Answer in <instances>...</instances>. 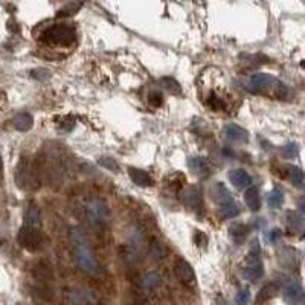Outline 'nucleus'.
<instances>
[{"mask_svg": "<svg viewBox=\"0 0 305 305\" xmlns=\"http://www.w3.org/2000/svg\"><path fill=\"white\" fill-rule=\"evenodd\" d=\"M206 76L208 81H211V86L208 83H205L201 78L198 79V87L201 92V99L203 103L211 109V110H226L228 107V99H226V93H228V87L223 81V73L218 75H212V70H206L203 73Z\"/></svg>", "mask_w": 305, "mask_h": 305, "instance_id": "nucleus-1", "label": "nucleus"}, {"mask_svg": "<svg viewBox=\"0 0 305 305\" xmlns=\"http://www.w3.org/2000/svg\"><path fill=\"white\" fill-rule=\"evenodd\" d=\"M70 241L75 250V259L78 267L86 272L87 275H96L98 273V262L92 253V249L87 243L86 234L81 228H72L70 229Z\"/></svg>", "mask_w": 305, "mask_h": 305, "instance_id": "nucleus-2", "label": "nucleus"}, {"mask_svg": "<svg viewBox=\"0 0 305 305\" xmlns=\"http://www.w3.org/2000/svg\"><path fill=\"white\" fill-rule=\"evenodd\" d=\"M249 89L252 92H259L272 98H284L289 92L287 86L281 83L276 76L269 73H255L249 79Z\"/></svg>", "mask_w": 305, "mask_h": 305, "instance_id": "nucleus-3", "label": "nucleus"}, {"mask_svg": "<svg viewBox=\"0 0 305 305\" xmlns=\"http://www.w3.org/2000/svg\"><path fill=\"white\" fill-rule=\"evenodd\" d=\"M40 40L48 46H70L76 40V32L72 25L55 23L43 29Z\"/></svg>", "mask_w": 305, "mask_h": 305, "instance_id": "nucleus-4", "label": "nucleus"}, {"mask_svg": "<svg viewBox=\"0 0 305 305\" xmlns=\"http://www.w3.org/2000/svg\"><path fill=\"white\" fill-rule=\"evenodd\" d=\"M262 275H264V266L261 261V249H259V243L255 240L250 246L247 256L244 258L243 276L244 279L253 282V281H258Z\"/></svg>", "mask_w": 305, "mask_h": 305, "instance_id": "nucleus-5", "label": "nucleus"}, {"mask_svg": "<svg viewBox=\"0 0 305 305\" xmlns=\"http://www.w3.org/2000/svg\"><path fill=\"white\" fill-rule=\"evenodd\" d=\"M86 217L92 226H104L109 220V206L103 198H92L86 205Z\"/></svg>", "mask_w": 305, "mask_h": 305, "instance_id": "nucleus-6", "label": "nucleus"}, {"mask_svg": "<svg viewBox=\"0 0 305 305\" xmlns=\"http://www.w3.org/2000/svg\"><path fill=\"white\" fill-rule=\"evenodd\" d=\"M15 183L20 189H31L37 186V174L26 157H22L15 168Z\"/></svg>", "mask_w": 305, "mask_h": 305, "instance_id": "nucleus-7", "label": "nucleus"}, {"mask_svg": "<svg viewBox=\"0 0 305 305\" xmlns=\"http://www.w3.org/2000/svg\"><path fill=\"white\" fill-rule=\"evenodd\" d=\"M17 241L18 244L28 250V252H37L42 244H43V240H42V235L37 229L34 228H28V226H23L18 234H17Z\"/></svg>", "mask_w": 305, "mask_h": 305, "instance_id": "nucleus-8", "label": "nucleus"}, {"mask_svg": "<svg viewBox=\"0 0 305 305\" xmlns=\"http://www.w3.org/2000/svg\"><path fill=\"white\" fill-rule=\"evenodd\" d=\"M67 299L72 304L76 305H92L98 301V295L96 292H93L92 289H86V287H73L69 289L66 293Z\"/></svg>", "mask_w": 305, "mask_h": 305, "instance_id": "nucleus-9", "label": "nucleus"}, {"mask_svg": "<svg viewBox=\"0 0 305 305\" xmlns=\"http://www.w3.org/2000/svg\"><path fill=\"white\" fill-rule=\"evenodd\" d=\"M282 298L286 304L301 305L304 302V290L295 281H287L282 287Z\"/></svg>", "mask_w": 305, "mask_h": 305, "instance_id": "nucleus-10", "label": "nucleus"}, {"mask_svg": "<svg viewBox=\"0 0 305 305\" xmlns=\"http://www.w3.org/2000/svg\"><path fill=\"white\" fill-rule=\"evenodd\" d=\"M182 201L192 211H200L203 208V194L201 189L197 186L185 188L182 192Z\"/></svg>", "mask_w": 305, "mask_h": 305, "instance_id": "nucleus-11", "label": "nucleus"}, {"mask_svg": "<svg viewBox=\"0 0 305 305\" xmlns=\"http://www.w3.org/2000/svg\"><path fill=\"white\" fill-rule=\"evenodd\" d=\"M174 273L177 276V279L182 282V284H186V286H191L195 282V273H194V269L192 266L185 261L182 258H179L174 264Z\"/></svg>", "mask_w": 305, "mask_h": 305, "instance_id": "nucleus-12", "label": "nucleus"}, {"mask_svg": "<svg viewBox=\"0 0 305 305\" xmlns=\"http://www.w3.org/2000/svg\"><path fill=\"white\" fill-rule=\"evenodd\" d=\"M212 197H214V201L220 206V209H221V208H226V206H229V205H232V203H235V201H234V197H232V194H231V191H229L223 183H217V185L214 186V189H212Z\"/></svg>", "mask_w": 305, "mask_h": 305, "instance_id": "nucleus-13", "label": "nucleus"}, {"mask_svg": "<svg viewBox=\"0 0 305 305\" xmlns=\"http://www.w3.org/2000/svg\"><path fill=\"white\" fill-rule=\"evenodd\" d=\"M225 134L226 137L234 142V144H246L249 140V133L247 130L237 125V124H229L226 128H225Z\"/></svg>", "mask_w": 305, "mask_h": 305, "instance_id": "nucleus-14", "label": "nucleus"}, {"mask_svg": "<svg viewBox=\"0 0 305 305\" xmlns=\"http://www.w3.org/2000/svg\"><path fill=\"white\" fill-rule=\"evenodd\" d=\"M229 180L237 189H246V188L252 186V177L249 176L247 171H244L241 168L231 170L229 171Z\"/></svg>", "mask_w": 305, "mask_h": 305, "instance_id": "nucleus-15", "label": "nucleus"}, {"mask_svg": "<svg viewBox=\"0 0 305 305\" xmlns=\"http://www.w3.org/2000/svg\"><path fill=\"white\" fill-rule=\"evenodd\" d=\"M160 282H162V273L157 272V270H151V272H147L140 276L139 287L144 289V290H153L157 286H160Z\"/></svg>", "mask_w": 305, "mask_h": 305, "instance_id": "nucleus-16", "label": "nucleus"}, {"mask_svg": "<svg viewBox=\"0 0 305 305\" xmlns=\"http://www.w3.org/2000/svg\"><path fill=\"white\" fill-rule=\"evenodd\" d=\"M42 225V215H40V209L35 205H29L25 209V226L28 228H34L38 229Z\"/></svg>", "mask_w": 305, "mask_h": 305, "instance_id": "nucleus-17", "label": "nucleus"}, {"mask_svg": "<svg viewBox=\"0 0 305 305\" xmlns=\"http://www.w3.org/2000/svg\"><path fill=\"white\" fill-rule=\"evenodd\" d=\"M188 165H189V170L198 177H206L211 173V167H209L208 160L203 157H192V159H189Z\"/></svg>", "mask_w": 305, "mask_h": 305, "instance_id": "nucleus-18", "label": "nucleus"}, {"mask_svg": "<svg viewBox=\"0 0 305 305\" xmlns=\"http://www.w3.org/2000/svg\"><path fill=\"white\" fill-rule=\"evenodd\" d=\"M244 201L252 212H258L261 208V198L256 186H249L244 192Z\"/></svg>", "mask_w": 305, "mask_h": 305, "instance_id": "nucleus-19", "label": "nucleus"}, {"mask_svg": "<svg viewBox=\"0 0 305 305\" xmlns=\"http://www.w3.org/2000/svg\"><path fill=\"white\" fill-rule=\"evenodd\" d=\"M128 174H130V179L133 180V183H136L137 186L148 188V186L153 185L151 176H150L147 171L140 170V168H133V167H131V168H128Z\"/></svg>", "mask_w": 305, "mask_h": 305, "instance_id": "nucleus-20", "label": "nucleus"}, {"mask_svg": "<svg viewBox=\"0 0 305 305\" xmlns=\"http://www.w3.org/2000/svg\"><path fill=\"white\" fill-rule=\"evenodd\" d=\"M12 125H14V128L18 130V131H28V130H31L32 125H34V118H32L31 113L23 112V113H18V115H15V116L12 118Z\"/></svg>", "mask_w": 305, "mask_h": 305, "instance_id": "nucleus-21", "label": "nucleus"}, {"mask_svg": "<svg viewBox=\"0 0 305 305\" xmlns=\"http://www.w3.org/2000/svg\"><path fill=\"white\" fill-rule=\"evenodd\" d=\"M247 234H249V228L246 225H243V223H234L229 228V235H231V238L235 243H243L244 240H246V237H247Z\"/></svg>", "mask_w": 305, "mask_h": 305, "instance_id": "nucleus-22", "label": "nucleus"}, {"mask_svg": "<svg viewBox=\"0 0 305 305\" xmlns=\"http://www.w3.org/2000/svg\"><path fill=\"white\" fill-rule=\"evenodd\" d=\"M286 170H287V176H289L290 182L293 183L296 188L304 189V171H302L301 168L292 167V165L286 167Z\"/></svg>", "mask_w": 305, "mask_h": 305, "instance_id": "nucleus-23", "label": "nucleus"}, {"mask_svg": "<svg viewBox=\"0 0 305 305\" xmlns=\"http://www.w3.org/2000/svg\"><path fill=\"white\" fill-rule=\"evenodd\" d=\"M167 255H168L167 247L160 243L159 240L151 241V244H150V256H151L154 261H162Z\"/></svg>", "mask_w": 305, "mask_h": 305, "instance_id": "nucleus-24", "label": "nucleus"}, {"mask_svg": "<svg viewBox=\"0 0 305 305\" xmlns=\"http://www.w3.org/2000/svg\"><path fill=\"white\" fill-rule=\"evenodd\" d=\"M287 223L290 226L292 231L295 232H302V228H304V218H302V212H289L287 215Z\"/></svg>", "mask_w": 305, "mask_h": 305, "instance_id": "nucleus-25", "label": "nucleus"}, {"mask_svg": "<svg viewBox=\"0 0 305 305\" xmlns=\"http://www.w3.org/2000/svg\"><path fill=\"white\" fill-rule=\"evenodd\" d=\"M269 206L270 208H279L284 201V191L278 186L273 188V191L269 194Z\"/></svg>", "mask_w": 305, "mask_h": 305, "instance_id": "nucleus-26", "label": "nucleus"}, {"mask_svg": "<svg viewBox=\"0 0 305 305\" xmlns=\"http://www.w3.org/2000/svg\"><path fill=\"white\" fill-rule=\"evenodd\" d=\"M276 293V286L275 284H266L256 295V302H266L270 298H273Z\"/></svg>", "mask_w": 305, "mask_h": 305, "instance_id": "nucleus-27", "label": "nucleus"}, {"mask_svg": "<svg viewBox=\"0 0 305 305\" xmlns=\"http://www.w3.org/2000/svg\"><path fill=\"white\" fill-rule=\"evenodd\" d=\"M160 84H162L167 90H170V92L180 93V84H179L173 76H165V78H162V79H160Z\"/></svg>", "mask_w": 305, "mask_h": 305, "instance_id": "nucleus-28", "label": "nucleus"}, {"mask_svg": "<svg viewBox=\"0 0 305 305\" xmlns=\"http://www.w3.org/2000/svg\"><path fill=\"white\" fill-rule=\"evenodd\" d=\"M238 214H240V208H238L237 203H232V205H229V206L220 209V215H221L223 218H234V217H237Z\"/></svg>", "mask_w": 305, "mask_h": 305, "instance_id": "nucleus-29", "label": "nucleus"}, {"mask_svg": "<svg viewBox=\"0 0 305 305\" xmlns=\"http://www.w3.org/2000/svg\"><path fill=\"white\" fill-rule=\"evenodd\" d=\"M99 165L101 167H104V168H107L109 171H113V173H118L119 171V165H118V162L115 160V159H112V157H99Z\"/></svg>", "mask_w": 305, "mask_h": 305, "instance_id": "nucleus-30", "label": "nucleus"}, {"mask_svg": "<svg viewBox=\"0 0 305 305\" xmlns=\"http://www.w3.org/2000/svg\"><path fill=\"white\" fill-rule=\"evenodd\" d=\"M281 154L284 159H295L298 156V145L296 144H287L286 147H282Z\"/></svg>", "mask_w": 305, "mask_h": 305, "instance_id": "nucleus-31", "label": "nucleus"}, {"mask_svg": "<svg viewBox=\"0 0 305 305\" xmlns=\"http://www.w3.org/2000/svg\"><path fill=\"white\" fill-rule=\"evenodd\" d=\"M31 75H32V78H35V79H40V81H46V79H49L51 76H52V72H49L48 69H35V70H32L31 72Z\"/></svg>", "mask_w": 305, "mask_h": 305, "instance_id": "nucleus-32", "label": "nucleus"}, {"mask_svg": "<svg viewBox=\"0 0 305 305\" xmlns=\"http://www.w3.org/2000/svg\"><path fill=\"white\" fill-rule=\"evenodd\" d=\"M249 301H250V292H249V289H241L237 293V296H235V302H237V305H247Z\"/></svg>", "mask_w": 305, "mask_h": 305, "instance_id": "nucleus-33", "label": "nucleus"}, {"mask_svg": "<svg viewBox=\"0 0 305 305\" xmlns=\"http://www.w3.org/2000/svg\"><path fill=\"white\" fill-rule=\"evenodd\" d=\"M281 235H282V232H281L279 229H273V231L269 234V241H270V243H275L276 240L281 238Z\"/></svg>", "mask_w": 305, "mask_h": 305, "instance_id": "nucleus-34", "label": "nucleus"}, {"mask_svg": "<svg viewBox=\"0 0 305 305\" xmlns=\"http://www.w3.org/2000/svg\"><path fill=\"white\" fill-rule=\"evenodd\" d=\"M195 243L205 246L206 244V235L203 232H195Z\"/></svg>", "mask_w": 305, "mask_h": 305, "instance_id": "nucleus-35", "label": "nucleus"}, {"mask_svg": "<svg viewBox=\"0 0 305 305\" xmlns=\"http://www.w3.org/2000/svg\"><path fill=\"white\" fill-rule=\"evenodd\" d=\"M150 101H154V104L159 106V104H162V95L160 93H153L150 96Z\"/></svg>", "mask_w": 305, "mask_h": 305, "instance_id": "nucleus-36", "label": "nucleus"}, {"mask_svg": "<svg viewBox=\"0 0 305 305\" xmlns=\"http://www.w3.org/2000/svg\"><path fill=\"white\" fill-rule=\"evenodd\" d=\"M3 180V159H2V156H0V183Z\"/></svg>", "mask_w": 305, "mask_h": 305, "instance_id": "nucleus-37", "label": "nucleus"}, {"mask_svg": "<svg viewBox=\"0 0 305 305\" xmlns=\"http://www.w3.org/2000/svg\"><path fill=\"white\" fill-rule=\"evenodd\" d=\"M3 103H5V95H3V93L0 92V107L3 106Z\"/></svg>", "mask_w": 305, "mask_h": 305, "instance_id": "nucleus-38", "label": "nucleus"}]
</instances>
